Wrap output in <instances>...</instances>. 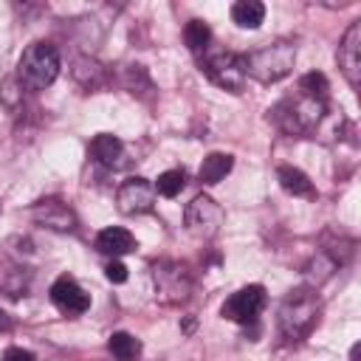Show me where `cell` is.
Masks as SVG:
<instances>
[{
	"mask_svg": "<svg viewBox=\"0 0 361 361\" xmlns=\"http://www.w3.org/2000/svg\"><path fill=\"white\" fill-rule=\"evenodd\" d=\"M243 65H245V76L262 82V85H274L279 79H285L293 65H296V45L288 42V39H276V42H268L251 54L243 56Z\"/></svg>",
	"mask_w": 361,
	"mask_h": 361,
	"instance_id": "6da1fadb",
	"label": "cell"
},
{
	"mask_svg": "<svg viewBox=\"0 0 361 361\" xmlns=\"http://www.w3.org/2000/svg\"><path fill=\"white\" fill-rule=\"evenodd\" d=\"M324 113H327V99L296 93V96L282 99L271 110V118L288 135H307V133H313L319 127V121L324 118Z\"/></svg>",
	"mask_w": 361,
	"mask_h": 361,
	"instance_id": "7a4b0ae2",
	"label": "cell"
},
{
	"mask_svg": "<svg viewBox=\"0 0 361 361\" xmlns=\"http://www.w3.org/2000/svg\"><path fill=\"white\" fill-rule=\"evenodd\" d=\"M319 322V296L313 288L290 290L279 305V333L288 341H302Z\"/></svg>",
	"mask_w": 361,
	"mask_h": 361,
	"instance_id": "3957f363",
	"label": "cell"
},
{
	"mask_svg": "<svg viewBox=\"0 0 361 361\" xmlns=\"http://www.w3.org/2000/svg\"><path fill=\"white\" fill-rule=\"evenodd\" d=\"M59 76V51L51 42H31L17 62V82L28 90H45Z\"/></svg>",
	"mask_w": 361,
	"mask_h": 361,
	"instance_id": "277c9868",
	"label": "cell"
},
{
	"mask_svg": "<svg viewBox=\"0 0 361 361\" xmlns=\"http://www.w3.org/2000/svg\"><path fill=\"white\" fill-rule=\"evenodd\" d=\"M152 285L161 305H180L192 296V274L183 262L175 259H158L152 265Z\"/></svg>",
	"mask_w": 361,
	"mask_h": 361,
	"instance_id": "5b68a950",
	"label": "cell"
},
{
	"mask_svg": "<svg viewBox=\"0 0 361 361\" xmlns=\"http://www.w3.org/2000/svg\"><path fill=\"white\" fill-rule=\"evenodd\" d=\"M183 220H186V228L189 234L200 237V240H212L223 223H226V212L220 209V203H214L209 195H197L186 203V212H183Z\"/></svg>",
	"mask_w": 361,
	"mask_h": 361,
	"instance_id": "8992f818",
	"label": "cell"
},
{
	"mask_svg": "<svg viewBox=\"0 0 361 361\" xmlns=\"http://www.w3.org/2000/svg\"><path fill=\"white\" fill-rule=\"evenodd\" d=\"M203 71L206 76L223 87V90H231V93H240L245 87V65H243V56L240 54H231V51H220V54H209L203 59Z\"/></svg>",
	"mask_w": 361,
	"mask_h": 361,
	"instance_id": "52a82bcc",
	"label": "cell"
},
{
	"mask_svg": "<svg viewBox=\"0 0 361 361\" xmlns=\"http://www.w3.org/2000/svg\"><path fill=\"white\" fill-rule=\"evenodd\" d=\"M265 302H268V296H265L262 285H245V288H240L237 293H231L223 302L220 316L228 319V322H237V324H251L262 313Z\"/></svg>",
	"mask_w": 361,
	"mask_h": 361,
	"instance_id": "ba28073f",
	"label": "cell"
},
{
	"mask_svg": "<svg viewBox=\"0 0 361 361\" xmlns=\"http://www.w3.org/2000/svg\"><path fill=\"white\" fill-rule=\"evenodd\" d=\"M116 206L121 214H144L155 206V186L141 175L127 178L116 192Z\"/></svg>",
	"mask_w": 361,
	"mask_h": 361,
	"instance_id": "9c48e42d",
	"label": "cell"
},
{
	"mask_svg": "<svg viewBox=\"0 0 361 361\" xmlns=\"http://www.w3.org/2000/svg\"><path fill=\"white\" fill-rule=\"evenodd\" d=\"M48 293H51L54 307L59 313H65V316H79V313H85L90 307V293L73 276H68V274H62L59 279H54V285H51Z\"/></svg>",
	"mask_w": 361,
	"mask_h": 361,
	"instance_id": "30bf717a",
	"label": "cell"
},
{
	"mask_svg": "<svg viewBox=\"0 0 361 361\" xmlns=\"http://www.w3.org/2000/svg\"><path fill=\"white\" fill-rule=\"evenodd\" d=\"M336 59H338V68L347 76L350 87H358L361 85V20L350 23V28L344 31Z\"/></svg>",
	"mask_w": 361,
	"mask_h": 361,
	"instance_id": "8fae6325",
	"label": "cell"
},
{
	"mask_svg": "<svg viewBox=\"0 0 361 361\" xmlns=\"http://www.w3.org/2000/svg\"><path fill=\"white\" fill-rule=\"evenodd\" d=\"M31 220L42 228H51V231H73L76 228V214L71 212V206H65L62 200L56 197H45L39 203L31 206Z\"/></svg>",
	"mask_w": 361,
	"mask_h": 361,
	"instance_id": "7c38bea8",
	"label": "cell"
},
{
	"mask_svg": "<svg viewBox=\"0 0 361 361\" xmlns=\"http://www.w3.org/2000/svg\"><path fill=\"white\" fill-rule=\"evenodd\" d=\"M135 245H138L135 237L127 228H121V226H107V228H102L96 234V248L102 254H110V257L130 254V251H135Z\"/></svg>",
	"mask_w": 361,
	"mask_h": 361,
	"instance_id": "4fadbf2b",
	"label": "cell"
},
{
	"mask_svg": "<svg viewBox=\"0 0 361 361\" xmlns=\"http://www.w3.org/2000/svg\"><path fill=\"white\" fill-rule=\"evenodd\" d=\"M276 180H279V186H282L288 195H293V197H307V200L316 197V189H313L310 178H307L302 169H296V166H279V169H276Z\"/></svg>",
	"mask_w": 361,
	"mask_h": 361,
	"instance_id": "5bb4252c",
	"label": "cell"
},
{
	"mask_svg": "<svg viewBox=\"0 0 361 361\" xmlns=\"http://www.w3.org/2000/svg\"><path fill=\"white\" fill-rule=\"evenodd\" d=\"M90 155L104 164V166H118V158L124 155V144L118 135L113 133H99L93 141H90Z\"/></svg>",
	"mask_w": 361,
	"mask_h": 361,
	"instance_id": "9a60e30c",
	"label": "cell"
},
{
	"mask_svg": "<svg viewBox=\"0 0 361 361\" xmlns=\"http://www.w3.org/2000/svg\"><path fill=\"white\" fill-rule=\"evenodd\" d=\"M231 166H234V158L228 152H209L203 158L200 169H197V178H200V183L214 186V183H220L231 172Z\"/></svg>",
	"mask_w": 361,
	"mask_h": 361,
	"instance_id": "2e32d148",
	"label": "cell"
},
{
	"mask_svg": "<svg viewBox=\"0 0 361 361\" xmlns=\"http://www.w3.org/2000/svg\"><path fill=\"white\" fill-rule=\"evenodd\" d=\"M28 288V271L17 262H6L0 259V290L8 296H20Z\"/></svg>",
	"mask_w": 361,
	"mask_h": 361,
	"instance_id": "e0dca14e",
	"label": "cell"
},
{
	"mask_svg": "<svg viewBox=\"0 0 361 361\" xmlns=\"http://www.w3.org/2000/svg\"><path fill=\"white\" fill-rule=\"evenodd\" d=\"M231 20L240 25V28H259L265 23V6L259 0H240L231 6Z\"/></svg>",
	"mask_w": 361,
	"mask_h": 361,
	"instance_id": "ac0fdd59",
	"label": "cell"
},
{
	"mask_svg": "<svg viewBox=\"0 0 361 361\" xmlns=\"http://www.w3.org/2000/svg\"><path fill=\"white\" fill-rule=\"evenodd\" d=\"M107 350H110V355H113L116 361H135V355L141 353V341H138L135 336L118 330V333H113V336L107 338Z\"/></svg>",
	"mask_w": 361,
	"mask_h": 361,
	"instance_id": "d6986e66",
	"label": "cell"
},
{
	"mask_svg": "<svg viewBox=\"0 0 361 361\" xmlns=\"http://www.w3.org/2000/svg\"><path fill=\"white\" fill-rule=\"evenodd\" d=\"M183 42L192 54H206L209 42H212V28L203 20H189L183 28Z\"/></svg>",
	"mask_w": 361,
	"mask_h": 361,
	"instance_id": "ffe728a7",
	"label": "cell"
},
{
	"mask_svg": "<svg viewBox=\"0 0 361 361\" xmlns=\"http://www.w3.org/2000/svg\"><path fill=\"white\" fill-rule=\"evenodd\" d=\"M152 186H155V195H161V197H178L186 186V172L183 169H166L158 175V180Z\"/></svg>",
	"mask_w": 361,
	"mask_h": 361,
	"instance_id": "44dd1931",
	"label": "cell"
},
{
	"mask_svg": "<svg viewBox=\"0 0 361 361\" xmlns=\"http://www.w3.org/2000/svg\"><path fill=\"white\" fill-rule=\"evenodd\" d=\"M327 90H330V85H327V76L322 71H310L299 79V93H305V96L327 99Z\"/></svg>",
	"mask_w": 361,
	"mask_h": 361,
	"instance_id": "7402d4cb",
	"label": "cell"
},
{
	"mask_svg": "<svg viewBox=\"0 0 361 361\" xmlns=\"http://www.w3.org/2000/svg\"><path fill=\"white\" fill-rule=\"evenodd\" d=\"M104 276H107L110 282H116V285L127 282V268H124V262H118V259H110V262L104 265Z\"/></svg>",
	"mask_w": 361,
	"mask_h": 361,
	"instance_id": "603a6c76",
	"label": "cell"
},
{
	"mask_svg": "<svg viewBox=\"0 0 361 361\" xmlns=\"http://www.w3.org/2000/svg\"><path fill=\"white\" fill-rule=\"evenodd\" d=\"M3 361H34V355L28 350H23V347H8L3 353Z\"/></svg>",
	"mask_w": 361,
	"mask_h": 361,
	"instance_id": "cb8c5ba5",
	"label": "cell"
},
{
	"mask_svg": "<svg viewBox=\"0 0 361 361\" xmlns=\"http://www.w3.org/2000/svg\"><path fill=\"white\" fill-rule=\"evenodd\" d=\"M6 330H11V319H8V313L0 310V333H6Z\"/></svg>",
	"mask_w": 361,
	"mask_h": 361,
	"instance_id": "d4e9b609",
	"label": "cell"
},
{
	"mask_svg": "<svg viewBox=\"0 0 361 361\" xmlns=\"http://www.w3.org/2000/svg\"><path fill=\"white\" fill-rule=\"evenodd\" d=\"M358 350H361V347H358V344H353V350H350V361H358Z\"/></svg>",
	"mask_w": 361,
	"mask_h": 361,
	"instance_id": "484cf974",
	"label": "cell"
}]
</instances>
